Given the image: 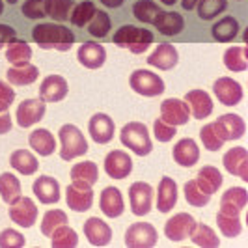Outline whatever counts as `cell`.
I'll return each mask as SVG.
<instances>
[{
    "label": "cell",
    "mask_w": 248,
    "mask_h": 248,
    "mask_svg": "<svg viewBox=\"0 0 248 248\" xmlns=\"http://www.w3.org/2000/svg\"><path fill=\"white\" fill-rule=\"evenodd\" d=\"M32 37L41 49L60 50L65 52L73 47L75 34L63 25L58 23H39L32 30Z\"/></svg>",
    "instance_id": "6da1fadb"
},
{
    "label": "cell",
    "mask_w": 248,
    "mask_h": 248,
    "mask_svg": "<svg viewBox=\"0 0 248 248\" xmlns=\"http://www.w3.org/2000/svg\"><path fill=\"white\" fill-rule=\"evenodd\" d=\"M153 43V34L146 28H138L133 25L122 26L116 34H114V45L129 50L133 54H142L149 49V45Z\"/></svg>",
    "instance_id": "7a4b0ae2"
},
{
    "label": "cell",
    "mask_w": 248,
    "mask_h": 248,
    "mask_svg": "<svg viewBox=\"0 0 248 248\" xmlns=\"http://www.w3.org/2000/svg\"><path fill=\"white\" fill-rule=\"evenodd\" d=\"M120 140L125 148H129L138 157H146L153 149L148 127L140 122H129L127 125H124V129L120 133Z\"/></svg>",
    "instance_id": "3957f363"
},
{
    "label": "cell",
    "mask_w": 248,
    "mask_h": 248,
    "mask_svg": "<svg viewBox=\"0 0 248 248\" xmlns=\"http://www.w3.org/2000/svg\"><path fill=\"white\" fill-rule=\"evenodd\" d=\"M58 140L62 144V149H60V157L63 161H71V159H77L80 155H86L88 151V142L82 131L73 124H65L60 127L58 131Z\"/></svg>",
    "instance_id": "277c9868"
},
{
    "label": "cell",
    "mask_w": 248,
    "mask_h": 248,
    "mask_svg": "<svg viewBox=\"0 0 248 248\" xmlns=\"http://www.w3.org/2000/svg\"><path fill=\"white\" fill-rule=\"evenodd\" d=\"M129 84L138 95H144V97H157V95H162L164 92V80L157 73L148 71V69L133 71Z\"/></svg>",
    "instance_id": "5b68a950"
},
{
    "label": "cell",
    "mask_w": 248,
    "mask_h": 248,
    "mask_svg": "<svg viewBox=\"0 0 248 248\" xmlns=\"http://www.w3.org/2000/svg\"><path fill=\"white\" fill-rule=\"evenodd\" d=\"M159 241V233L149 222L131 224L125 232V247L127 248H153Z\"/></svg>",
    "instance_id": "8992f818"
},
{
    "label": "cell",
    "mask_w": 248,
    "mask_h": 248,
    "mask_svg": "<svg viewBox=\"0 0 248 248\" xmlns=\"http://www.w3.org/2000/svg\"><path fill=\"white\" fill-rule=\"evenodd\" d=\"M65 203L75 213H84L93 205V188L88 183L73 181L65 188Z\"/></svg>",
    "instance_id": "52a82bcc"
},
{
    "label": "cell",
    "mask_w": 248,
    "mask_h": 248,
    "mask_svg": "<svg viewBox=\"0 0 248 248\" xmlns=\"http://www.w3.org/2000/svg\"><path fill=\"white\" fill-rule=\"evenodd\" d=\"M129 203L131 211L137 217H144L153 207V186L144 181H137L129 186Z\"/></svg>",
    "instance_id": "ba28073f"
},
{
    "label": "cell",
    "mask_w": 248,
    "mask_h": 248,
    "mask_svg": "<svg viewBox=\"0 0 248 248\" xmlns=\"http://www.w3.org/2000/svg\"><path fill=\"white\" fill-rule=\"evenodd\" d=\"M213 93L217 99L222 103L224 107H235L243 101V86L230 78V77H220L213 82Z\"/></svg>",
    "instance_id": "9c48e42d"
},
{
    "label": "cell",
    "mask_w": 248,
    "mask_h": 248,
    "mask_svg": "<svg viewBox=\"0 0 248 248\" xmlns=\"http://www.w3.org/2000/svg\"><path fill=\"white\" fill-rule=\"evenodd\" d=\"M45 112H47V107H45L43 99H25L23 103H19L15 118H17V124L23 129H26V127L39 124L43 120Z\"/></svg>",
    "instance_id": "30bf717a"
},
{
    "label": "cell",
    "mask_w": 248,
    "mask_h": 248,
    "mask_svg": "<svg viewBox=\"0 0 248 248\" xmlns=\"http://www.w3.org/2000/svg\"><path fill=\"white\" fill-rule=\"evenodd\" d=\"M194 226H196V220L192 215L179 213V215H174L172 218H168V222L164 224V235L174 243H179V241H185L192 233Z\"/></svg>",
    "instance_id": "8fae6325"
},
{
    "label": "cell",
    "mask_w": 248,
    "mask_h": 248,
    "mask_svg": "<svg viewBox=\"0 0 248 248\" xmlns=\"http://www.w3.org/2000/svg\"><path fill=\"white\" fill-rule=\"evenodd\" d=\"M10 218L21 228H32L37 220V205L26 196L10 203Z\"/></svg>",
    "instance_id": "7c38bea8"
},
{
    "label": "cell",
    "mask_w": 248,
    "mask_h": 248,
    "mask_svg": "<svg viewBox=\"0 0 248 248\" xmlns=\"http://www.w3.org/2000/svg\"><path fill=\"white\" fill-rule=\"evenodd\" d=\"M105 172L112 179H125L133 172V161L129 157V153H125L122 149H114L105 157Z\"/></svg>",
    "instance_id": "4fadbf2b"
},
{
    "label": "cell",
    "mask_w": 248,
    "mask_h": 248,
    "mask_svg": "<svg viewBox=\"0 0 248 248\" xmlns=\"http://www.w3.org/2000/svg\"><path fill=\"white\" fill-rule=\"evenodd\" d=\"M67 92L69 86L62 75H49L43 78L39 86V99H43L45 103H60L65 99Z\"/></svg>",
    "instance_id": "5bb4252c"
},
{
    "label": "cell",
    "mask_w": 248,
    "mask_h": 248,
    "mask_svg": "<svg viewBox=\"0 0 248 248\" xmlns=\"http://www.w3.org/2000/svg\"><path fill=\"white\" fill-rule=\"evenodd\" d=\"M114 122H112V118L108 114H93L92 118H90V122H88V133H90V137L93 142H97V144H108L112 138H114Z\"/></svg>",
    "instance_id": "9a60e30c"
},
{
    "label": "cell",
    "mask_w": 248,
    "mask_h": 248,
    "mask_svg": "<svg viewBox=\"0 0 248 248\" xmlns=\"http://www.w3.org/2000/svg\"><path fill=\"white\" fill-rule=\"evenodd\" d=\"M186 107L190 110V116L196 120H205L213 112V99L205 90H190L185 93Z\"/></svg>",
    "instance_id": "2e32d148"
},
{
    "label": "cell",
    "mask_w": 248,
    "mask_h": 248,
    "mask_svg": "<svg viewBox=\"0 0 248 248\" xmlns=\"http://www.w3.org/2000/svg\"><path fill=\"white\" fill-rule=\"evenodd\" d=\"M77 60L86 69H99L107 62V50L95 41H86L77 50Z\"/></svg>",
    "instance_id": "e0dca14e"
},
{
    "label": "cell",
    "mask_w": 248,
    "mask_h": 248,
    "mask_svg": "<svg viewBox=\"0 0 248 248\" xmlns=\"http://www.w3.org/2000/svg\"><path fill=\"white\" fill-rule=\"evenodd\" d=\"M190 118V110L186 107V103L183 99H164L161 105V120L166 124L174 125H185L188 124Z\"/></svg>",
    "instance_id": "ac0fdd59"
},
{
    "label": "cell",
    "mask_w": 248,
    "mask_h": 248,
    "mask_svg": "<svg viewBox=\"0 0 248 248\" xmlns=\"http://www.w3.org/2000/svg\"><path fill=\"white\" fill-rule=\"evenodd\" d=\"M213 124H215V127H217V131L222 137L224 142L239 140L245 135V131H247L245 120L239 114H224L217 122H213Z\"/></svg>",
    "instance_id": "d6986e66"
},
{
    "label": "cell",
    "mask_w": 248,
    "mask_h": 248,
    "mask_svg": "<svg viewBox=\"0 0 248 248\" xmlns=\"http://www.w3.org/2000/svg\"><path fill=\"white\" fill-rule=\"evenodd\" d=\"M222 164L232 175H237L243 181H248V151L245 148L237 146V148L228 149L222 157Z\"/></svg>",
    "instance_id": "ffe728a7"
},
{
    "label": "cell",
    "mask_w": 248,
    "mask_h": 248,
    "mask_svg": "<svg viewBox=\"0 0 248 248\" xmlns=\"http://www.w3.org/2000/svg\"><path fill=\"white\" fill-rule=\"evenodd\" d=\"M84 235L92 247H107L112 241L110 226L97 217H90L84 222Z\"/></svg>",
    "instance_id": "44dd1931"
},
{
    "label": "cell",
    "mask_w": 248,
    "mask_h": 248,
    "mask_svg": "<svg viewBox=\"0 0 248 248\" xmlns=\"http://www.w3.org/2000/svg\"><path fill=\"white\" fill-rule=\"evenodd\" d=\"M99 207L103 215H107L108 218H118L122 217L125 211V203H124V196L120 192V188L116 186H107L101 190L99 196Z\"/></svg>",
    "instance_id": "7402d4cb"
},
{
    "label": "cell",
    "mask_w": 248,
    "mask_h": 248,
    "mask_svg": "<svg viewBox=\"0 0 248 248\" xmlns=\"http://www.w3.org/2000/svg\"><path fill=\"white\" fill-rule=\"evenodd\" d=\"M32 190H34L36 198L45 205L60 202V194H62L60 192V183L50 175H39L32 185Z\"/></svg>",
    "instance_id": "603a6c76"
},
{
    "label": "cell",
    "mask_w": 248,
    "mask_h": 248,
    "mask_svg": "<svg viewBox=\"0 0 248 248\" xmlns=\"http://www.w3.org/2000/svg\"><path fill=\"white\" fill-rule=\"evenodd\" d=\"M179 62V54H177V49L170 43H161L157 49L153 50L148 56V65H153L161 71H170L174 69Z\"/></svg>",
    "instance_id": "cb8c5ba5"
},
{
    "label": "cell",
    "mask_w": 248,
    "mask_h": 248,
    "mask_svg": "<svg viewBox=\"0 0 248 248\" xmlns=\"http://www.w3.org/2000/svg\"><path fill=\"white\" fill-rule=\"evenodd\" d=\"M172 155H174V161L179 166L190 168V166H194L200 161V148L192 138H183L174 146Z\"/></svg>",
    "instance_id": "d4e9b609"
},
{
    "label": "cell",
    "mask_w": 248,
    "mask_h": 248,
    "mask_svg": "<svg viewBox=\"0 0 248 248\" xmlns=\"http://www.w3.org/2000/svg\"><path fill=\"white\" fill-rule=\"evenodd\" d=\"M177 203V183L172 177L164 175L159 183V190H157V209L159 213L166 215L175 207Z\"/></svg>",
    "instance_id": "484cf974"
},
{
    "label": "cell",
    "mask_w": 248,
    "mask_h": 248,
    "mask_svg": "<svg viewBox=\"0 0 248 248\" xmlns=\"http://www.w3.org/2000/svg\"><path fill=\"white\" fill-rule=\"evenodd\" d=\"M155 28L161 32L162 36H177L183 28H185V19L183 15L177 12H164L162 10L155 21H153Z\"/></svg>",
    "instance_id": "4316f807"
},
{
    "label": "cell",
    "mask_w": 248,
    "mask_h": 248,
    "mask_svg": "<svg viewBox=\"0 0 248 248\" xmlns=\"http://www.w3.org/2000/svg\"><path fill=\"white\" fill-rule=\"evenodd\" d=\"M248 203V192L243 186H232L228 188L220 198V209L228 213H235L241 215V211L247 207Z\"/></svg>",
    "instance_id": "83f0119b"
},
{
    "label": "cell",
    "mask_w": 248,
    "mask_h": 248,
    "mask_svg": "<svg viewBox=\"0 0 248 248\" xmlns=\"http://www.w3.org/2000/svg\"><path fill=\"white\" fill-rule=\"evenodd\" d=\"M6 77L13 86H30L34 84L39 77V69L30 62L21 63V65H13L6 71Z\"/></svg>",
    "instance_id": "f1b7e54d"
},
{
    "label": "cell",
    "mask_w": 248,
    "mask_h": 248,
    "mask_svg": "<svg viewBox=\"0 0 248 248\" xmlns=\"http://www.w3.org/2000/svg\"><path fill=\"white\" fill-rule=\"evenodd\" d=\"M28 144L41 157H49L56 149V140H54V135L50 133L49 129H36V131H32L30 137H28Z\"/></svg>",
    "instance_id": "f546056e"
},
{
    "label": "cell",
    "mask_w": 248,
    "mask_h": 248,
    "mask_svg": "<svg viewBox=\"0 0 248 248\" xmlns=\"http://www.w3.org/2000/svg\"><path fill=\"white\" fill-rule=\"evenodd\" d=\"M10 166L23 175H32L39 170L36 155H32L28 149H15L10 155Z\"/></svg>",
    "instance_id": "4dcf8cb0"
},
{
    "label": "cell",
    "mask_w": 248,
    "mask_h": 248,
    "mask_svg": "<svg viewBox=\"0 0 248 248\" xmlns=\"http://www.w3.org/2000/svg\"><path fill=\"white\" fill-rule=\"evenodd\" d=\"M194 181L198 183V186L205 194L213 196V194L218 192V188L222 186V174L218 172V168L207 164V166H203L202 170H198V175H196Z\"/></svg>",
    "instance_id": "1f68e13d"
},
{
    "label": "cell",
    "mask_w": 248,
    "mask_h": 248,
    "mask_svg": "<svg viewBox=\"0 0 248 248\" xmlns=\"http://www.w3.org/2000/svg\"><path fill=\"white\" fill-rule=\"evenodd\" d=\"M211 34L215 37V41H218V43L233 41L237 37V34H239V21H237L235 17L228 15V17H224L222 21H218V23L213 25Z\"/></svg>",
    "instance_id": "d6a6232c"
},
{
    "label": "cell",
    "mask_w": 248,
    "mask_h": 248,
    "mask_svg": "<svg viewBox=\"0 0 248 248\" xmlns=\"http://www.w3.org/2000/svg\"><path fill=\"white\" fill-rule=\"evenodd\" d=\"M217 224H218V230L224 237H233L241 235L243 232V222H241V217L235 215V213H228L218 209V215H217Z\"/></svg>",
    "instance_id": "836d02e7"
},
{
    "label": "cell",
    "mask_w": 248,
    "mask_h": 248,
    "mask_svg": "<svg viewBox=\"0 0 248 248\" xmlns=\"http://www.w3.org/2000/svg\"><path fill=\"white\" fill-rule=\"evenodd\" d=\"M224 65L233 71V73H243L248 67V58H247V49L245 45H233L224 52Z\"/></svg>",
    "instance_id": "e575fe53"
},
{
    "label": "cell",
    "mask_w": 248,
    "mask_h": 248,
    "mask_svg": "<svg viewBox=\"0 0 248 248\" xmlns=\"http://www.w3.org/2000/svg\"><path fill=\"white\" fill-rule=\"evenodd\" d=\"M190 239H192V243L200 248H218L220 245V241H218V235L215 233V230L209 228L207 224H198L194 226V230H192V233H190Z\"/></svg>",
    "instance_id": "d590c367"
},
{
    "label": "cell",
    "mask_w": 248,
    "mask_h": 248,
    "mask_svg": "<svg viewBox=\"0 0 248 248\" xmlns=\"http://www.w3.org/2000/svg\"><path fill=\"white\" fill-rule=\"evenodd\" d=\"M99 179V168L97 164L92 161L77 162L71 168V181H80V183H88V185H95Z\"/></svg>",
    "instance_id": "8d00e7d4"
},
{
    "label": "cell",
    "mask_w": 248,
    "mask_h": 248,
    "mask_svg": "<svg viewBox=\"0 0 248 248\" xmlns=\"http://www.w3.org/2000/svg\"><path fill=\"white\" fill-rule=\"evenodd\" d=\"M0 198L8 205L13 203L17 198H21V181L17 179V175L10 172H4L0 175Z\"/></svg>",
    "instance_id": "74e56055"
},
{
    "label": "cell",
    "mask_w": 248,
    "mask_h": 248,
    "mask_svg": "<svg viewBox=\"0 0 248 248\" xmlns=\"http://www.w3.org/2000/svg\"><path fill=\"white\" fill-rule=\"evenodd\" d=\"M32 58V49L30 45L25 41H19V39H13L8 43L6 47V60L12 63V65H21V63L30 62Z\"/></svg>",
    "instance_id": "f35d334b"
},
{
    "label": "cell",
    "mask_w": 248,
    "mask_h": 248,
    "mask_svg": "<svg viewBox=\"0 0 248 248\" xmlns=\"http://www.w3.org/2000/svg\"><path fill=\"white\" fill-rule=\"evenodd\" d=\"M77 245H78V235L67 224L58 226L50 235V247L52 248H75Z\"/></svg>",
    "instance_id": "ab89813d"
},
{
    "label": "cell",
    "mask_w": 248,
    "mask_h": 248,
    "mask_svg": "<svg viewBox=\"0 0 248 248\" xmlns=\"http://www.w3.org/2000/svg\"><path fill=\"white\" fill-rule=\"evenodd\" d=\"M95 10H97V8H95V4H93L92 0H82V2L75 4V8L71 10V13H69V21H71L75 26H78V28H84V26L90 23V19L93 17Z\"/></svg>",
    "instance_id": "60d3db41"
},
{
    "label": "cell",
    "mask_w": 248,
    "mask_h": 248,
    "mask_svg": "<svg viewBox=\"0 0 248 248\" xmlns=\"http://www.w3.org/2000/svg\"><path fill=\"white\" fill-rule=\"evenodd\" d=\"M161 12L162 8L153 0H137L133 6V15L142 23H153Z\"/></svg>",
    "instance_id": "b9f144b4"
},
{
    "label": "cell",
    "mask_w": 248,
    "mask_h": 248,
    "mask_svg": "<svg viewBox=\"0 0 248 248\" xmlns=\"http://www.w3.org/2000/svg\"><path fill=\"white\" fill-rule=\"evenodd\" d=\"M73 6V0H45L47 17L54 19V21H67Z\"/></svg>",
    "instance_id": "7bdbcfd3"
},
{
    "label": "cell",
    "mask_w": 248,
    "mask_h": 248,
    "mask_svg": "<svg viewBox=\"0 0 248 248\" xmlns=\"http://www.w3.org/2000/svg\"><path fill=\"white\" fill-rule=\"evenodd\" d=\"M226 8H228V0H198L196 4L198 17L203 21H211L218 17V13L226 12Z\"/></svg>",
    "instance_id": "ee69618b"
},
{
    "label": "cell",
    "mask_w": 248,
    "mask_h": 248,
    "mask_svg": "<svg viewBox=\"0 0 248 248\" xmlns=\"http://www.w3.org/2000/svg\"><path fill=\"white\" fill-rule=\"evenodd\" d=\"M86 26H88V32L93 37H105L112 28L110 17H108V13L103 12V10H95L93 17L90 19V23Z\"/></svg>",
    "instance_id": "f6af8a7d"
},
{
    "label": "cell",
    "mask_w": 248,
    "mask_h": 248,
    "mask_svg": "<svg viewBox=\"0 0 248 248\" xmlns=\"http://www.w3.org/2000/svg\"><path fill=\"white\" fill-rule=\"evenodd\" d=\"M183 192H185L186 203H190L192 207H203V205H207L209 200H211V196L205 194L194 179H188V181H186L185 186H183Z\"/></svg>",
    "instance_id": "bcb514c9"
},
{
    "label": "cell",
    "mask_w": 248,
    "mask_h": 248,
    "mask_svg": "<svg viewBox=\"0 0 248 248\" xmlns=\"http://www.w3.org/2000/svg\"><path fill=\"white\" fill-rule=\"evenodd\" d=\"M200 140H202L203 148L207 149V151H218L224 146V140L218 135L215 124H207L200 129Z\"/></svg>",
    "instance_id": "7dc6e473"
},
{
    "label": "cell",
    "mask_w": 248,
    "mask_h": 248,
    "mask_svg": "<svg viewBox=\"0 0 248 248\" xmlns=\"http://www.w3.org/2000/svg\"><path fill=\"white\" fill-rule=\"evenodd\" d=\"M62 224H67V215L62 211V209H50L43 215V220H41V233L45 237H50L52 232L62 226Z\"/></svg>",
    "instance_id": "c3c4849f"
},
{
    "label": "cell",
    "mask_w": 248,
    "mask_h": 248,
    "mask_svg": "<svg viewBox=\"0 0 248 248\" xmlns=\"http://www.w3.org/2000/svg\"><path fill=\"white\" fill-rule=\"evenodd\" d=\"M26 245V239L23 233L15 230H4L0 233V248H23Z\"/></svg>",
    "instance_id": "681fc988"
},
{
    "label": "cell",
    "mask_w": 248,
    "mask_h": 248,
    "mask_svg": "<svg viewBox=\"0 0 248 248\" xmlns=\"http://www.w3.org/2000/svg\"><path fill=\"white\" fill-rule=\"evenodd\" d=\"M175 133H177V127H174V125L166 124L159 118L153 122V135L159 142H170L175 137Z\"/></svg>",
    "instance_id": "f907efd6"
},
{
    "label": "cell",
    "mask_w": 248,
    "mask_h": 248,
    "mask_svg": "<svg viewBox=\"0 0 248 248\" xmlns=\"http://www.w3.org/2000/svg\"><path fill=\"white\" fill-rule=\"evenodd\" d=\"M21 10H23V15L28 17V19H43V17H47L45 0H25Z\"/></svg>",
    "instance_id": "816d5d0a"
},
{
    "label": "cell",
    "mask_w": 248,
    "mask_h": 248,
    "mask_svg": "<svg viewBox=\"0 0 248 248\" xmlns=\"http://www.w3.org/2000/svg\"><path fill=\"white\" fill-rule=\"evenodd\" d=\"M13 101H15V92H13V88L10 86L8 82L0 80V112L10 110Z\"/></svg>",
    "instance_id": "f5cc1de1"
},
{
    "label": "cell",
    "mask_w": 248,
    "mask_h": 248,
    "mask_svg": "<svg viewBox=\"0 0 248 248\" xmlns=\"http://www.w3.org/2000/svg\"><path fill=\"white\" fill-rule=\"evenodd\" d=\"M13 39H17L15 28H12L10 25H0V49L4 45H8L10 41H13Z\"/></svg>",
    "instance_id": "db71d44e"
},
{
    "label": "cell",
    "mask_w": 248,
    "mask_h": 248,
    "mask_svg": "<svg viewBox=\"0 0 248 248\" xmlns=\"http://www.w3.org/2000/svg\"><path fill=\"white\" fill-rule=\"evenodd\" d=\"M12 116L8 112H0V135H6L12 131Z\"/></svg>",
    "instance_id": "11a10c76"
},
{
    "label": "cell",
    "mask_w": 248,
    "mask_h": 248,
    "mask_svg": "<svg viewBox=\"0 0 248 248\" xmlns=\"http://www.w3.org/2000/svg\"><path fill=\"white\" fill-rule=\"evenodd\" d=\"M181 4H183V8H185V10L190 12V10H194V8H196L198 0H181Z\"/></svg>",
    "instance_id": "9f6ffc18"
},
{
    "label": "cell",
    "mask_w": 248,
    "mask_h": 248,
    "mask_svg": "<svg viewBox=\"0 0 248 248\" xmlns=\"http://www.w3.org/2000/svg\"><path fill=\"white\" fill-rule=\"evenodd\" d=\"M105 6H108V8H118V6H122L124 4V0H101Z\"/></svg>",
    "instance_id": "6f0895ef"
},
{
    "label": "cell",
    "mask_w": 248,
    "mask_h": 248,
    "mask_svg": "<svg viewBox=\"0 0 248 248\" xmlns=\"http://www.w3.org/2000/svg\"><path fill=\"white\" fill-rule=\"evenodd\" d=\"M161 2H164L166 6H174L175 4V0H161Z\"/></svg>",
    "instance_id": "680465c9"
},
{
    "label": "cell",
    "mask_w": 248,
    "mask_h": 248,
    "mask_svg": "<svg viewBox=\"0 0 248 248\" xmlns=\"http://www.w3.org/2000/svg\"><path fill=\"white\" fill-rule=\"evenodd\" d=\"M2 12H4V2L0 0V15H2Z\"/></svg>",
    "instance_id": "91938a15"
},
{
    "label": "cell",
    "mask_w": 248,
    "mask_h": 248,
    "mask_svg": "<svg viewBox=\"0 0 248 248\" xmlns=\"http://www.w3.org/2000/svg\"><path fill=\"white\" fill-rule=\"evenodd\" d=\"M6 2H10V4H15V2H17V0H6Z\"/></svg>",
    "instance_id": "94428289"
}]
</instances>
